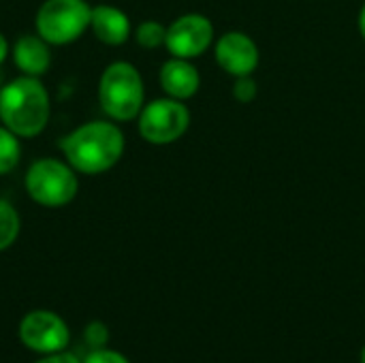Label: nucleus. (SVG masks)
<instances>
[{
  "mask_svg": "<svg viewBox=\"0 0 365 363\" xmlns=\"http://www.w3.org/2000/svg\"><path fill=\"white\" fill-rule=\"evenodd\" d=\"M214 56L218 66L231 77L252 75L261 60L257 43L240 30L225 32L214 45Z\"/></svg>",
  "mask_w": 365,
  "mask_h": 363,
  "instance_id": "nucleus-9",
  "label": "nucleus"
},
{
  "mask_svg": "<svg viewBox=\"0 0 365 363\" xmlns=\"http://www.w3.org/2000/svg\"><path fill=\"white\" fill-rule=\"evenodd\" d=\"M15 66L28 77H41L51 64L49 43L38 34H21L13 47Z\"/></svg>",
  "mask_w": 365,
  "mask_h": 363,
  "instance_id": "nucleus-12",
  "label": "nucleus"
},
{
  "mask_svg": "<svg viewBox=\"0 0 365 363\" xmlns=\"http://www.w3.org/2000/svg\"><path fill=\"white\" fill-rule=\"evenodd\" d=\"M24 184L28 197L43 208L68 205L79 190L77 171L66 160L58 158H38L32 163Z\"/></svg>",
  "mask_w": 365,
  "mask_h": 363,
  "instance_id": "nucleus-4",
  "label": "nucleus"
},
{
  "mask_svg": "<svg viewBox=\"0 0 365 363\" xmlns=\"http://www.w3.org/2000/svg\"><path fill=\"white\" fill-rule=\"evenodd\" d=\"M90 28L94 36L105 45H122L130 36V19L124 11L111 4L92 6Z\"/></svg>",
  "mask_w": 365,
  "mask_h": 363,
  "instance_id": "nucleus-11",
  "label": "nucleus"
},
{
  "mask_svg": "<svg viewBox=\"0 0 365 363\" xmlns=\"http://www.w3.org/2000/svg\"><path fill=\"white\" fill-rule=\"evenodd\" d=\"M21 156V145L19 139L13 131H9L4 124L0 126V175L11 173Z\"/></svg>",
  "mask_w": 365,
  "mask_h": 363,
  "instance_id": "nucleus-13",
  "label": "nucleus"
},
{
  "mask_svg": "<svg viewBox=\"0 0 365 363\" xmlns=\"http://www.w3.org/2000/svg\"><path fill=\"white\" fill-rule=\"evenodd\" d=\"M49 113V94L38 77L21 75L0 88V120L17 137L41 135Z\"/></svg>",
  "mask_w": 365,
  "mask_h": 363,
  "instance_id": "nucleus-2",
  "label": "nucleus"
},
{
  "mask_svg": "<svg viewBox=\"0 0 365 363\" xmlns=\"http://www.w3.org/2000/svg\"><path fill=\"white\" fill-rule=\"evenodd\" d=\"M107 340H109V329H107V325H105V323H101V321H92V323L86 327V342L90 344V349H92V351H96V349H105Z\"/></svg>",
  "mask_w": 365,
  "mask_h": 363,
  "instance_id": "nucleus-17",
  "label": "nucleus"
},
{
  "mask_svg": "<svg viewBox=\"0 0 365 363\" xmlns=\"http://www.w3.org/2000/svg\"><path fill=\"white\" fill-rule=\"evenodd\" d=\"M6 53H9V43H6L4 34H0V62L6 58Z\"/></svg>",
  "mask_w": 365,
  "mask_h": 363,
  "instance_id": "nucleus-20",
  "label": "nucleus"
},
{
  "mask_svg": "<svg viewBox=\"0 0 365 363\" xmlns=\"http://www.w3.org/2000/svg\"><path fill=\"white\" fill-rule=\"evenodd\" d=\"M66 163L83 175L109 171L124 154V135L113 122L94 120L77 126L60 141Z\"/></svg>",
  "mask_w": 365,
  "mask_h": 363,
  "instance_id": "nucleus-1",
  "label": "nucleus"
},
{
  "mask_svg": "<svg viewBox=\"0 0 365 363\" xmlns=\"http://www.w3.org/2000/svg\"><path fill=\"white\" fill-rule=\"evenodd\" d=\"M83 363H130L124 355L115 353V351H109V349H96V351H90L88 357L83 359Z\"/></svg>",
  "mask_w": 365,
  "mask_h": 363,
  "instance_id": "nucleus-18",
  "label": "nucleus"
},
{
  "mask_svg": "<svg viewBox=\"0 0 365 363\" xmlns=\"http://www.w3.org/2000/svg\"><path fill=\"white\" fill-rule=\"evenodd\" d=\"M36 363H81L79 362V357L77 355H73V353H51V355H47L45 359H41V362Z\"/></svg>",
  "mask_w": 365,
  "mask_h": 363,
  "instance_id": "nucleus-19",
  "label": "nucleus"
},
{
  "mask_svg": "<svg viewBox=\"0 0 365 363\" xmlns=\"http://www.w3.org/2000/svg\"><path fill=\"white\" fill-rule=\"evenodd\" d=\"M19 225L21 223L17 210L9 201L0 199V252L15 244L19 235Z\"/></svg>",
  "mask_w": 365,
  "mask_h": 363,
  "instance_id": "nucleus-14",
  "label": "nucleus"
},
{
  "mask_svg": "<svg viewBox=\"0 0 365 363\" xmlns=\"http://www.w3.org/2000/svg\"><path fill=\"white\" fill-rule=\"evenodd\" d=\"M90 15L86 0H45L36 13V34L49 45H68L90 28Z\"/></svg>",
  "mask_w": 365,
  "mask_h": 363,
  "instance_id": "nucleus-5",
  "label": "nucleus"
},
{
  "mask_svg": "<svg viewBox=\"0 0 365 363\" xmlns=\"http://www.w3.org/2000/svg\"><path fill=\"white\" fill-rule=\"evenodd\" d=\"M359 362L365 363V347H364V349H361V355H359Z\"/></svg>",
  "mask_w": 365,
  "mask_h": 363,
  "instance_id": "nucleus-22",
  "label": "nucleus"
},
{
  "mask_svg": "<svg viewBox=\"0 0 365 363\" xmlns=\"http://www.w3.org/2000/svg\"><path fill=\"white\" fill-rule=\"evenodd\" d=\"M257 81L252 79V75H246V77H235V83H233V96L237 103H252L257 98Z\"/></svg>",
  "mask_w": 365,
  "mask_h": 363,
  "instance_id": "nucleus-16",
  "label": "nucleus"
},
{
  "mask_svg": "<svg viewBox=\"0 0 365 363\" xmlns=\"http://www.w3.org/2000/svg\"><path fill=\"white\" fill-rule=\"evenodd\" d=\"M19 338L21 342L34 353H60L68 344V327L66 323L49 310H34L28 312L19 323Z\"/></svg>",
  "mask_w": 365,
  "mask_h": 363,
  "instance_id": "nucleus-8",
  "label": "nucleus"
},
{
  "mask_svg": "<svg viewBox=\"0 0 365 363\" xmlns=\"http://www.w3.org/2000/svg\"><path fill=\"white\" fill-rule=\"evenodd\" d=\"M0 88H2V75H0Z\"/></svg>",
  "mask_w": 365,
  "mask_h": 363,
  "instance_id": "nucleus-23",
  "label": "nucleus"
},
{
  "mask_svg": "<svg viewBox=\"0 0 365 363\" xmlns=\"http://www.w3.org/2000/svg\"><path fill=\"white\" fill-rule=\"evenodd\" d=\"M357 24H359V32H361V36H364V41H365V4L361 6V11H359V19H357Z\"/></svg>",
  "mask_w": 365,
  "mask_h": 363,
  "instance_id": "nucleus-21",
  "label": "nucleus"
},
{
  "mask_svg": "<svg viewBox=\"0 0 365 363\" xmlns=\"http://www.w3.org/2000/svg\"><path fill=\"white\" fill-rule=\"evenodd\" d=\"M160 88L167 96L178 101H188L199 92L201 75L197 66L190 60L184 58H171L160 66Z\"/></svg>",
  "mask_w": 365,
  "mask_h": 363,
  "instance_id": "nucleus-10",
  "label": "nucleus"
},
{
  "mask_svg": "<svg viewBox=\"0 0 365 363\" xmlns=\"http://www.w3.org/2000/svg\"><path fill=\"white\" fill-rule=\"evenodd\" d=\"M143 79L130 62H111L98 81V101L103 111L115 122L135 120L143 109Z\"/></svg>",
  "mask_w": 365,
  "mask_h": 363,
  "instance_id": "nucleus-3",
  "label": "nucleus"
},
{
  "mask_svg": "<svg viewBox=\"0 0 365 363\" xmlns=\"http://www.w3.org/2000/svg\"><path fill=\"white\" fill-rule=\"evenodd\" d=\"M139 120V135L152 145H169L182 139L190 126V111L184 101L165 96L143 105Z\"/></svg>",
  "mask_w": 365,
  "mask_h": 363,
  "instance_id": "nucleus-6",
  "label": "nucleus"
},
{
  "mask_svg": "<svg viewBox=\"0 0 365 363\" xmlns=\"http://www.w3.org/2000/svg\"><path fill=\"white\" fill-rule=\"evenodd\" d=\"M135 39H137V43H139L141 47H145V49H156V47L165 45L167 28H165L160 21L150 19V21H143V24L137 26Z\"/></svg>",
  "mask_w": 365,
  "mask_h": 363,
  "instance_id": "nucleus-15",
  "label": "nucleus"
},
{
  "mask_svg": "<svg viewBox=\"0 0 365 363\" xmlns=\"http://www.w3.org/2000/svg\"><path fill=\"white\" fill-rule=\"evenodd\" d=\"M214 43V26L201 13H186L167 28L165 47L173 58L192 60L203 56Z\"/></svg>",
  "mask_w": 365,
  "mask_h": 363,
  "instance_id": "nucleus-7",
  "label": "nucleus"
}]
</instances>
